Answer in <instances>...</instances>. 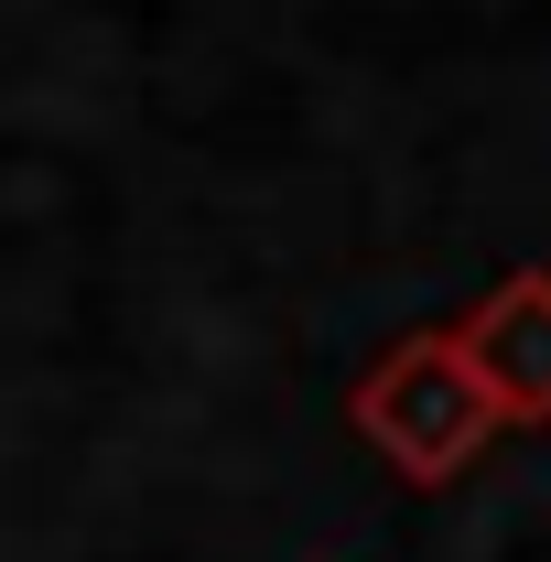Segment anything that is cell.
Wrapping results in <instances>:
<instances>
[{
    "instance_id": "obj_1",
    "label": "cell",
    "mask_w": 551,
    "mask_h": 562,
    "mask_svg": "<svg viewBox=\"0 0 551 562\" xmlns=\"http://www.w3.org/2000/svg\"><path fill=\"white\" fill-rule=\"evenodd\" d=\"M357 432H379L412 476H454L486 432H508L454 336H412L379 379H357Z\"/></svg>"
},
{
    "instance_id": "obj_2",
    "label": "cell",
    "mask_w": 551,
    "mask_h": 562,
    "mask_svg": "<svg viewBox=\"0 0 551 562\" xmlns=\"http://www.w3.org/2000/svg\"><path fill=\"white\" fill-rule=\"evenodd\" d=\"M454 347L486 379L497 422H541L551 412V281H508L476 325H454Z\"/></svg>"
}]
</instances>
